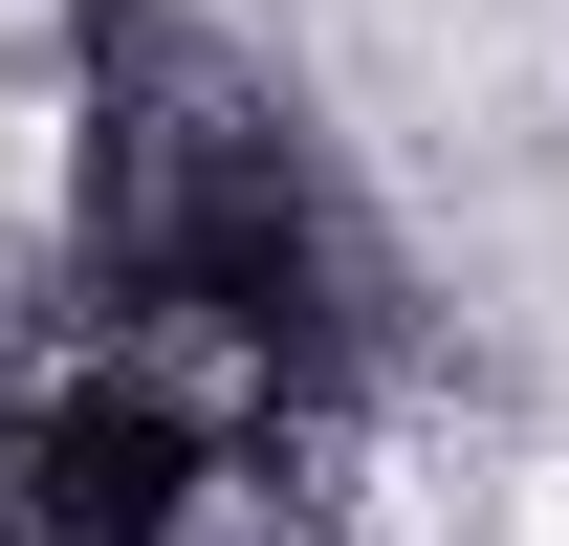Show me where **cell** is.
<instances>
[{
	"label": "cell",
	"mask_w": 569,
	"mask_h": 546,
	"mask_svg": "<svg viewBox=\"0 0 569 546\" xmlns=\"http://www.w3.org/2000/svg\"><path fill=\"white\" fill-rule=\"evenodd\" d=\"M67 328L241 394L263 437H329L395 372V241L219 0H88L67 44Z\"/></svg>",
	"instance_id": "obj_1"
},
{
	"label": "cell",
	"mask_w": 569,
	"mask_h": 546,
	"mask_svg": "<svg viewBox=\"0 0 569 546\" xmlns=\"http://www.w3.org/2000/svg\"><path fill=\"white\" fill-rule=\"evenodd\" d=\"M284 459L307 437H263L241 394H198L110 328H44L0 372V546H219V503Z\"/></svg>",
	"instance_id": "obj_2"
}]
</instances>
